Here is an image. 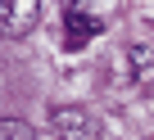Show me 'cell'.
<instances>
[{"instance_id":"cell-5","label":"cell","mask_w":154,"mask_h":140,"mask_svg":"<svg viewBox=\"0 0 154 140\" xmlns=\"http://www.w3.org/2000/svg\"><path fill=\"white\" fill-rule=\"evenodd\" d=\"M0 140H36V136H32V127H27V122L5 118V122H0Z\"/></svg>"},{"instance_id":"cell-1","label":"cell","mask_w":154,"mask_h":140,"mask_svg":"<svg viewBox=\"0 0 154 140\" xmlns=\"http://www.w3.org/2000/svg\"><path fill=\"white\" fill-rule=\"evenodd\" d=\"M59 32H63V50H86V45L104 32V18H100V14H91L86 5H68V9H63Z\"/></svg>"},{"instance_id":"cell-2","label":"cell","mask_w":154,"mask_h":140,"mask_svg":"<svg viewBox=\"0 0 154 140\" xmlns=\"http://www.w3.org/2000/svg\"><path fill=\"white\" fill-rule=\"evenodd\" d=\"M50 122L63 140H104V127L91 109H77V104H63V109H50Z\"/></svg>"},{"instance_id":"cell-3","label":"cell","mask_w":154,"mask_h":140,"mask_svg":"<svg viewBox=\"0 0 154 140\" xmlns=\"http://www.w3.org/2000/svg\"><path fill=\"white\" fill-rule=\"evenodd\" d=\"M41 18V5L36 0H5L0 5V32L5 36H27Z\"/></svg>"},{"instance_id":"cell-4","label":"cell","mask_w":154,"mask_h":140,"mask_svg":"<svg viewBox=\"0 0 154 140\" xmlns=\"http://www.w3.org/2000/svg\"><path fill=\"white\" fill-rule=\"evenodd\" d=\"M127 77H131L136 86H145V82L154 77V50H149V45H131V50H127Z\"/></svg>"}]
</instances>
